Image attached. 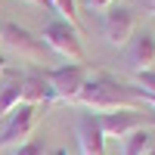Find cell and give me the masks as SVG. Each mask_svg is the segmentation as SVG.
I'll return each instance as SVG.
<instances>
[{
	"label": "cell",
	"mask_w": 155,
	"mask_h": 155,
	"mask_svg": "<svg viewBox=\"0 0 155 155\" xmlns=\"http://www.w3.org/2000/svg\"><path fill=\"white\" fill-rule=\"evenodd\" d=\"M3 44L19 53V59H28V62H47V53H44V41L34 37L28 28H22L16 22H3Z\"/></svg>",
	"instance_id": "5b68a950"
},
{
	"label": "cell",
	"mask_w": 155,
	"mask_h": 155,
	"mask_svg": "<svg viewBox=\"0 0 155 155\" xmlns=\"http://www.w3.org/2000/svg\"><path fill=\"white\" fill-rule=\"evenodd\" d=\"M12 155H47V146L41 143V140H28V143H22Z\"/></svg>",
	"instance_id": "9a60e30c"
},
{
	"label": "cell",
	"mask_w": 155,
	"mask_h": 155,
	"mask_svg": "<svg viewBox=\"0 0 155 155\" xmlns=\"http://www.w3.org/2000/svg\"><path fill=\"white\" fill-rule=\"evenodd\" d=\"M149 127H155V112H149Z\"/></svg>",
	"instance_id": "d6986e66"
},
{
	"label": "cell",
	"mask_w": 155,
	"mask_h": 155,
	"mask_svg": "<svg viewBox=\"0 0 155 155\" xmlns=\"http://www.w3.org/2000/svg\"><path fill=\"white\" fill-rule=\"evenodd\" d=\"M47 6L59 12V19H65L68 25H74L78 31H81V19H78V6H74V0H47Z\"/></svg>",
	"instance_id": "4fadbf2b"
},
{
	"label": "cell",
	"mask_w": 155,
	"mask_h": 155,
	"mask_svg": "<svg viewBox=\"0 0 155 155\" xmlns=\"http://www.w3.org/2000/svg\"><path fill=\"white\" fill-rule=\"evenodd\" d=\"M41 41H44V47H50L62 59L74 62V65H87V50L81 44V31H78L74 25H68L65 19L47 22L44 31H41Z\"/></svg>",
	"instance_id": "7a4b0ae2"
},
{
	"label": "cell",
	"mask_w": 155,
	"mask_h": 155,
	"mask_svg": "<svg viewBox=\"0 0 155 155\" xmlns=\"http://www.w3.org/2000/svg\"><path fill=\"white\" fill-rule=\"evenodd\" d=\"M22 102L37 106V109L56 102L53 87H50V81L44 78V71H25V74H22Z\"/></svg>",
	"instance_id": "30bf717a"
},
{
	"label": "cell",
	"mask_w": 155,
	"mask_h": 155,
	"mask_svg": "<svg viewBox=\"0 0 155 155\" xmlns=\"http://www.w3.org/2000/svg\"><path fill=\"white\" fill-rule=\"evenodd\" d=\"M25 3H31V6H47V0H25Z\"/></svg>",
	"instance_id": "e0dca14e"
},
{
	"label": "cell",
	"mask_w": 155,
	"mask_h": 155,
	"mask_svg": "<svg viewBox=\"0 0 155 155\" xmlns=\"http://www.w3.org/2000/svg\"><path fill=\"white\" fill-rule=\"evenodd\" d=\"M53 155H68V152H65V149H59V152H53Z\"/></svg>",
	"instance_id": "ffe728a7"
},
{
	"label": "cell",
	"mask_w": 155,
	"mask_h": 155,
	"mask_svg": "<svg viewBox=\"0 0 155 155\" xmlns=\"http://www.w3.org/2000/svg\"><path fill=\"white\" fill-rule=\"evenodd\" d=\"M78 106H84L87 112H96V115H102V112H140L143 99H140L137 87H127L106 71H96L81 87Z\"/></svg>",
	"instance_id": "6da1fadb"
},
{
	"label": "cell",
	"mask_w": 155,
	"mask_h": 155,
	"mask_svg": "<svg viewBox=\"0 0 155 155\" xmlns=\"http://www.w3.org/2000/svg\"><path fill=\"white\" fill-rule=\"evenodd\" d=\"M152 127H140V130H134V134H127L124 140H121V155H146L155 143H152Z\"/></svg>",
	"instance_id": "7c38bea8"
},
{
	"label": "cell",
	"mask_w": 155,
	"mask_h": 155,
	"mask_svg": "<svg viewBox=\"0 0 155 155\" xmlns=\"http://www.w3.org/2000/svg\"><path fill=\"white\" fill-rule=\"evenodd\" d=\"M102 37L112 44V47H127V41L134 37L137 31V16L130 6H109L102 12Z\"/></svg>",
	"instance_id": "277c9868"
},
{
	"label": "cell",
	"mask_w": 155,
	"mask_h": 155,
	"mask_svg": "<svg viewBox=\"0 0 155 155\" xmlns=\"http://www.w3.org/2000/svg\"><path fill=\"white\" fill-rule=\"evenodd\" d=\"M127 65L134 68V74L155 68V34L152 31H137L127 41Z\"/></svg>",
	"instance_id": "9c48e42d"
},
{
	"label": "cell",
	"mask_w": 155,
	"mask_h": 155,
	"mask_svg": "<svg viewBox=\"0 0 155 155\" xmlns=\"http://www.w3.org/2000/svg\"><path fill=\"white\" fill-rule=\"evenodd\" d=\"M146 155H155V146H152V149H149V152H146Z\"/></svg>",
	"instance_id": "603a6c76"
},
{
	"label": "cell",
	"mask_w": 155,
	"mask_h": 155,
	"mask_svg": "<svg viewBox=\"0 0 155 155\" xmlns=\"http://www.w3.org/2000/svg\"><path fill=\"white\" fill-rule=\"evenodd\" d=\"M134 84H137L140 90H149V93H155V68H149V71H140V74H134Z\"/></svg>",
	"instance_id": "5bb4252c"
},
{
	"label": "cell",
	"mask_w": 155,
	"mask_h": 155,
	"mask_svg": "<svg viewBox=\"0 0 155 155\" xmlns=\"http://www.w3.org/2000/svg\"><path fill=\"white\" fill-rule=\"evenodd\" d=\"M37 124V106H28V102H22V106L9 115V121L3 127V134H0V146H22L28 143V137Z\"/></svg>",
	"instance_id": "8992f818"
},
{
	"label": "cell",
	"mask_w": 155,
	"mask_h": 155,
	"mask_svg": "<svg viewBox=\"0 0 155 155\" xmlns=\"http://www.w3.org/2000/svg\"><path fill=\"white\" fill-rule=\"evenodd\" d=\"M149 12H152V16H155V3H152V6H149Z\"/></svg>",
	"instance_id": "7402d4cb"
},
{
	"label": "cell",
	"mask_w": 155,
	"mask_h": 155,
	"mask_svg": "<svg viewBox=\"0 0 155 155\" xmlns=\"http://www.w3.org/2000/svg\"><path fill=\"white\" fill-rule=\"evenodd\" d=\"M84 3H87L90 9H96V12H106V9L115 3V0H84Z\"/></svg>",
	"instance_id": "2e32d148"
},
{
	"label": "cell",
	"mask_w": 155,
	"mask_h": 155,
	"mask_svg": "<svg viewBox=\"0 0 155 155\" xmlns=\"http://www.w3.org/2000/svg\"><path fill=\"white\" fill-rule=\"evenodd\" d=\"M96 118H99L102 134L115 140H124L127 134L140 130V127H149V112H102Z\"/></svg>",
	"instance_id": "52a82bcc"
},
{
	"label": "cell",
	"mask_w": 155,
	"mask_h": 155,
	"mask_svg": "<svg viewBox=\"0 0 155 155\" xmlns=\"http://www.w3.org/2000/svg\"><path fill=\"white\" fill-rule=\"evenodd\" d=\"M0 41H3V22H0Z\"/></svg>",
	"instance_id": "44dd1931"
},
{
	"label": "cell",
	"mask_w": 155,
	"mask_h": 155,
	"mask_svg": "<svg viewBox=\"0 0 155 155\" xmlns=\"http://www.w3.org/2000/svg\"><path fill=\"white\" fill-rule=\"evenodd\" d=\"M152 3H155V0H146V6H152Z\"/></svg>",
	"instance_id": "cb8c5ba5"
},
{
	"label": "cell",
	"mask_w": 155,
	"mask_h": 155,
	"mask_svg": "<svg viewBox=\"0 0 155 155\" xmlns=\"http://www.w3.org/2000/svg\"><path fill=\"white\" fill-rule=\"evenodd\" d=\"M44 78L50 81L53 96L59 102H78L81 87L90 78V65H74V62H68V65H59V68H44Z\"/></svg>",
	"instance_id": "3957f363"
},
{
	"label": "cell",
	"mask_w": 155,
	"mask_h": 155,
	"mask_svg": "<svg viewBox=\"0 0 155 155\" xmlns=\"http://www.w3.org/2000/svg\"><path fill=\"white\" fill-rule=\"evenodd\" d=\"M78 134V146H81V155H106V134L99 127L96 112H81L74 124Z\"/></svg>",
	"instance_id": "ba28073f"
},
{
	"label": "cell",
	"mask_w": 155,
	"mask_h": 155,
	"mask_svg": "<svg viewBox=\"0 0 155 155\" xmlns=\"http://www.w3.org/2000/svg\"><path fill=\"white\" fill-rule=\"evenodd\" d=\"M19 106H22V74L6 68L0 78V118L12 115Z\"/></svg>",
	"instance_id": "8fae6325"
},
{
	"label": "cell",
	"mask_w": 155,
	"mask_h": 155,
	"mask_svg": "<svg viewBox=\"0 0 155 155\" xmlns=\"http://www.w3.org/2000/svg\"><path fill=\"white\" fill-rule=\"evenodd\" d=\"M3 71H6V59L0 56V78H3Z\"/></svg>",
	"instance_id": "ac0fdd59"
}]
</instances>
